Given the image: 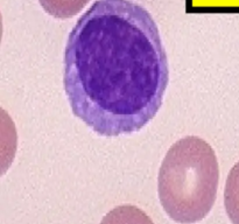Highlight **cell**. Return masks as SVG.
I'll use <instances>...</instances> for the list:
<instances>
[{
    "label": "cell",
    "instance_id": "4",
    "mask_svg": "<svg viewBox=\"0 0 239 224\" xmlns=\"http://www.w3.org/2000/svg\"><path fill=\"white\" fill-rule=\"evenodd\" d=\"M224 205L232 224H239V161L231 168L226 179Z\"/></svg>",
    "mask_w": 239,
    "mask_h": 224
},
{
    "label": "cell",
    "instance_id": "1",
    "mask_svg": "<svg viewBox=\"0 0 239 224\" xmlns=\"http://www.w3.org/2000/svg\"><path fill=\"white\" fill-rule=\"evenodd\" d=\"M169 68L152 15L131 0H97L70 32L63 85L73 113L103 137L140 131L159 112Z\"/></svg>",
    "mask_w": 239,
    "mask_h": 224
},
{
    "label": "cell",
    "instance_id": "5",
    "mask_svg": "<svg viewBox=\"0 0 239 224\" xmlns=\"http://www.w3.org/2000/svg\"><path fill=\"white\" fill-rule=\"evenodd\" d=\"M48 14L57 19H68L79 13L89 0H39Z\"/></svg>",
    "mask_w": 239,
    "mask_h": 224
},
{
    "label": "cell",
    "instance_id": "3",
    "mask_svg": "<svg viewBox=\"0 0 239 224\" xmlns=\"http://www.w3.org/2000/svg\"><path fill=\"white\" fill-rule=\"evenodd\" d=\"M100 224H154L149 216L134 205L125 204L108 211Z\"/></svg>",
    "mask_w": 239,
    "mask_h": 224
},
{
    "label": "cell",
    "instance_id": "2",
    "mask_svg": "<svg viewBox=\"0 0 239 224\" xmlns=\"http://www.w3.org/2000/svg\"><path fill=\"white\" fill-rule=\"evenodd\" d=\"M218 181L219 167L212 147L198 137H184L171 145L159 171L162 208L177 223H197L215 203Z\"/></svg>",
    "mask_w": 239,
    "mask_h": 224
}]
</instances>
